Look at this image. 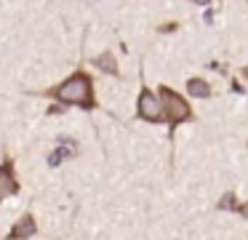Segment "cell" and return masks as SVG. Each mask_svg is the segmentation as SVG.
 I'll use <instances>...</instances> for the list:
<instances>
[{
  "mask_svg": "<svg viewBox=\"0 0 248 240\" xmlns=\"http://www.w3.org/2000/svg\"><path fill=\"white\" fill-rule=\"evenodd\" d=\"M51 99L62 101V104H78L83 110H93L96 101H93V85H91V78L86 72H75L72 78H67L62 85L48 91Z\"/></svg>",
  "mask_w": 248,
  "mask_h": 240,
  "instance_id": "1",
  "label": "cell"
},
{
  "mask_svg": "<svg viewBox=\"0 0 248 240\" xmlns=\"http://www.w3.org/2000/svg\"><path fill=\"white\" fill-rule=\"evenodd\" d=\"M157 96H160V104H163V117L171 123V131L179 126V123H184V120H189V117H192V110H189V104H187V101H184L173 88H168V85H160Z\"/></svg>",
  "mask_w": 248,
  "mask_h": 240,
  "instance_id": "2",
  "label": "cell"
},
{
  "mask_svg": "<svg viewBox=\"0 0 248 240\" xmlns=\"http://www.w3.org/2000/svg\"><path fill=\"white\" fill-rule=\"evenodd\" d=\"M136 112H139L141 120L160 123V120H163V104H160V96L152 94L150 88H141V94H139V104H136Z\"/></svg>",
  "mask_w": 248,
  "mask_h": 240,
  "instance_id": "3",
  "label": "cell"
},
{
  "mask_svg": "<svg viewBox=\"0 0 248 240\" xmlns=\"http://www.w3.org/2000/svg\"><path fill=\"white\" fill-rule=\"evenodd\" d=\"M16 192H19V181H16V176H14V165L11 163L0 165V200L16 195Z\"/></svg>",
  "mask_w": 248,
  "mask_h": 240,
  "instance_id": "4",
  "label": "cell"
},
{
  "mask_svg": "<svg viewBox=\"0 0 248 240\" xmlns=\"http://www.w3.org/2000/svg\"><path fill=\"white\" fill-rule=\"evenodd\" d=\"M70 155H75V144H72V139H59V149L56 152H51L48 163L51 165H59L64 158H70Z\"/></svg>",
  "mask_w": 248,
  "mask_h": 240,
  "instance_id": "5",
  "label": "cell"
},
{
  "mask_svg": "<svg viewBox=\"0 0 248 240\" xmlns=\"http://www.w3.org/2000/svg\"><path fill=\"white\" fill-rule=\"evenodd\" d=\"M32 232H35V219L27 213V216H22L16 222V227L11 229V238H30Z\"/></svg>",
  "mask_w": 248,
  "mask_h": 240,
  "instance_id": "6",
  "label": "cell"
},
{
  "mask_svg": "<svg viewBox=\"0 0 248 240\" xmlns=\"http://www.w3.org/2000/svg\"><path fill=\"white\" fill-rule=\"evenodd\" d=\"M187 91H189V96H195V99H208V96H211V85L205 83V80H200V78L189 80Z\"/></svg>",
  "mask_w": 248,
  "mask_h": 240,
  "instance_id": "7",
  "label": "cell"
},
{
  "mask_svg": "<svg viewBox=\"0 0 248 240\" xmlns=\"http://www.w3.org/2000/svg\"><path fill=\"white\" fill-rule=\"evenodd\" d=\"M96 67L102 69V72L118 75V62H115L112 53H102V56H96Z\"/></svg>",
  "mask_w": 248,
  "mask_h": 240,
  "instance_id": "8",
  "label": "cell"
},
{
  "mask_svg": "<svg viewBox=\"0 0 248 240\" xmlns=\"http://www.w3.org/2000/svg\"><path fill=\"white\" fill-rule=\"evenodd\" d=\"M219 208H221V211H237L235 195H232V192H227V195H221V200H219Z\"/></svg>",
  "mask_w": 248,
  "mask_h": 240,
  "instance_id": "9",
  "label": "cell"
},
{
  "mask_svg": "<svg viewBox=\"0 0 248 240\" xmlns=\"http://www.w3.org/2000/svg\"><path fill=\"white\" fill-rule=\"evenodd\" d=\"M176 30V24H166V27H160V32H173Z\"/></svg>",
  "mask_w": 248,
  "mask_h": 240,
  "instance_id": "10",
  "label": "cell"
},
{
  "mask_svg": "<svg viewBox=\"0 0 248 240\" xmlns=\"http://www.w3.org/2000/svg\"><path fill=\"white\" fill-rule=\"evenodd\" d=\"M237 211H240L243 216H248V206H237Z\"/></svg>",
  "mask_w": 248,
  "mask_h": 240,
  "instance_id": "11",
  "label": "cell"
},
{
  "mask_svg": "<svg viewBox=\"0 0 248 240\" xmlns=\"http://www.w3.org/2000/svg\"><path fill=\"white\" fill-rule=\"evenodd\" d=\"M240 75H243V78L248 80V67H243V69H240Z\"/></svg>",
  "mask_w": 248,
  "mask_h": 240,
  "instance_id": "12",
  "label": "cell"
},
{
  "mask_svg": "<svg viewBox=\"0 0 248 240\" xmlns=\"http://www.w3.org/2000/svg\"><path fill=\"white\" fill-rule=\"evenodd\" d=\"M195 3H198V5H205V3H211V0H195Z\"/></svg>",
  "mask_w": 248,
  "mask_h": 240,
  "instance_id": "13",
  "label": "cell"
}]
</instances>
